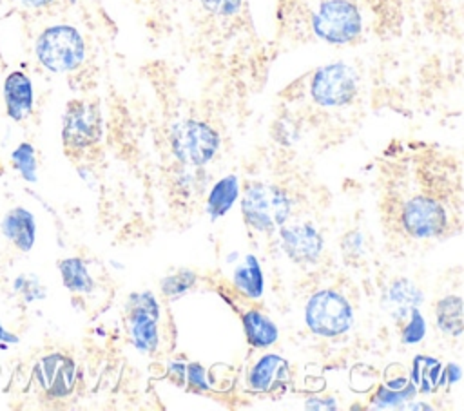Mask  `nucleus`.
Returning a JSON list of instances; mask_svg holds the SVG:
<instances>
[{
    "mask_svg": "<svg viewBox=\"0 0 464 411\" xmlns=\"http://www.w3.org/2000/svg\"><path fill=\"white\" fill-rule=\"evenodd\" d=\"M76 362L63 353H49L38 358L33 368V378L36 386L49 398H65L76 386Z\"/></svg>",
    "mask_w": 464,
    "mask_h": 411,
    "instance_id": "10",
    "label": "nucleus"
},
{
    "mask_svg": "<svg viewBox=\"0 0 464 411\" xmlns=\"http://www.w3.org/2000/svg\"><path fill=\"white\" fill-rule=\"evenodd\" d=\"M5 112L13 121H24L33 112L34 92L29 76L22 71H11L4 80Z\"/></svg>",
    "mask_w": 464,
    "mask_h": 411,
    "instance_id": "12",
    "label": "nucleus"
},
{
    "mask_svg": "<svg viewBox=\"0 0 464 411\" xmlns=\"http://www.w3.org/2000/svg\"><path fill=\"white\" fill-rule=\"evenodd\" d=\"M5 348H7V344H5V342H2V340H0V349H5Z\"/></svg>",
    "mask_w": 464,
    "mask_h": 411,
    "instance_id": "36",
    "label": "nucleus"
},
{
    "mask_svg": "<svg viewBox=\"0 0 464 411\" xmlns=\"http://www.w3.org/2000/svg\"><path fill=\"white\" fill-rule=\"evenodd\" d=\"M187 386L198 391H208L210 384L207 382V371L199 362L187 364Z\"/></svg>",
    "mask_w": 464,
    "mask_h": 411,
    "instance_id": "28",
    "label": "nucleus"
},
{
    "mask_svg": "<svg viewBox=\"0 0 464 411\" xmlns=\"http://www.w3.org/2000/svg\"><path fill=\"white\" fill-rule=\"evenodd\" d=\"M34 54L40 65L51 72H71L85 58V42L76 27L58 24L45 27L34 43Z\"/></svg>",
    "mask_w": 464,
    "mask_h": 411,
    "instance_id": "2",
    "label": "nucleus"
},
{
    "mask_svg": "<svg viewBox=\"0 0 464 411\" xmlns=\"http://www.w3.org/2000/svg\"><path fill=\"white\" fill-rule=\"evenodd\" d=\"M169 375H170V380L176 386L183 387L187 384V364H183V362H170Z\"/></svg>",
    "mask_w": 464,
    "mask_h": 411,
    "instance_id": "29",
    "label": "nucleus"
},
{
    "mask_svg": "<svg viewBox=\"0 0 464 411\" xmlns=\"http://www.w3.org/2000/svg\"><path fill=\"white\" fill-rule=\"evenodd\" d=\"M198 277L192 270L188 268H183V270H178L174 273H169L165 275L161 281H160V288H161V293L169 299H176L183 293H187L194 284H196Z\"/></svg>",
    "mask_w": 464,
    "mask_h": 411,
    "instance_id": "24",
    "label": "nucleus"
},
{
    "mask_svg": "<svg viewBox=\"0 0 464 411\" xmlns=\"http://www.w3.org/2000/svg\"><path fill=\"white\" fill-rule=\"evenodd\" d=\"M410 380L406 378V377H399V378H393V380H390L386 386L388 387H393V389H399V387H402V386H406Z\"/></svg>",
    "mask_w": 464,
    "mask_h": 411,
    "instance_id": "34",
    "label": "nucleus"
},
{
    "mask_svg": "<svg viewBox=\"0 0 464 411\" xmlns=\"http://www.w3.org/2000/svg\"><path fill=\"white\" fill-rule=\"evenodd\" d=\"M399 221L408 235L431 239L446 230L448 212L442 203L431 196H413L404 201Z\"/></svg>",
    "mask_w": 464,
    "mask_h": 411,
    "instance_id": "9",
    "label": "nucleus"
},
{
    "mask_svg": "<svg viewBox=\"0 0 464 411\" xmlns=\"http://www.w3.org/2000/svg\"><path fill=\"white\" fill-rule=\"evenodd\" d=\"M201 5L216 16H232L239 11L241 0H199Z\"/></svg>",
    "mask_w": 464,
    "mask_h": 411,
    "instance_id": "27",
    "label": "nucleus"
},
{
    "mask_svg": "<svg viewBox=\"0 0 464 411\" xmlns=\"http://www.w3.org/2000/svg\"><path fill=\"white\" fill-rule=\"evenodd\" d=\"M408 409H431L430 406H426V404H411V406H406Z\"/></svg>",
    "mask_w": 464,
    "mask_h": 411,
    "instance_id": "35",
    "label": "nucleus"
},
{
    "mask_svg": "<svg viewBox=\"0 0 464 411\" xmlns=\"http://www.w3.org/2000/svg\"><path fill=\"white\" fill-rule=\"evenodd\" d=\"M310 94L323 107H343L357 94V74L343 62L324 65L315 71Z\"/></svg>",
    "mask_w": 464,
    "mask_h": 411,
    "instance_id": "8",
    "label": "nucleus"
},
{
    "mask_svg": "<svg viewBox=\"0 0 464 411\" xmlns=\"http://www.w3.org/2000/svg\"><path fill=\"white\" fill-rule=\"evenodd\" d=\"M312 27L328 43H348L361 34L362 18L352 0H324L312 18Z\"/></svg>",
    "mask_w": 464,
    "mask_h": 411,
    "instance_id": "6",
    "label": "nucleus"
},
{
    "mask_svg": "<svg viewBox=\"0 0 464 411\" xmlns=\"http://www.w3.org/2000/svg\"><path fill=\"white\" fill-rule=\"evenodd\" d=\"M290 210V196L277 185L252 183L245 188L241 214L245 223L257 232H274L285 225Z\"/></svg>",
    "mask_w": 464,
    "mask_h": 411,
    "instance_id": "1",
    "label": "nucleus"
},
{
    "mask_svg": "<svg viewBox=\"0 0 464 411\" xmlns=\"http://www.w3.org/2000/svg\"><path fill=\"white\" fill-rule=\"evenodd\" d=\"M2 235L20 252H29L36 243V219L25 206L11 208L0 221Z\"/></svg>",
    "mask_w": 464,
    "mask_h": 411,
    "instance_id": "13",
    "label": "nucleus"
},
{
    "mask_svg": "<svg viewBox=\"0 0 464 411\" xmlns=\"http://www.w3.org/2000/svg\"><path fill=\"white\" fill-rule=\"evenodd\" d=\"M11 165L20 174V177L27 183L38 181V161L36 150L29 141H22L11 152Z\"/></svg>",
    "mask_w": 464,
    "mask_h": 411,
    "instance_id": "22",
    "label": "nucleus"
},
{
    "mask_svg": "<svg viewBox=\"0 0 464 411\" xmlns=\"http://www.w3.org/2000/svg\"><path fill=\"white\" fill-rule=\"evenodd\" d=\"M406 324L401 331V340L402 344H417L426 337V319L422 317L419 306L411 308L408 317L404 319Z\"/></svg>",
    "mask_w": 464,
    "mask_h": 411,
    "instance_id": "25",
    "label": "nucleus"
},
{
    "mask_svg": "<svg viewBox=\"0 0 464 411\" xmlns=\"http://www.w3.org/2000/svg\"><path fill=\"white\" fill-rule=\"evenodd\" d=\"M437 326L442 333L451 337L462 335V297L460 295H446L435 306Z\"/></svg>",
    "mask_w": 464,
    "mask_h": 411,
    "instance_id": "20",
    "label": "nucleus"
},
{
    "mask_svg": "<svg viewBox=\"0 0 464 411\" xmlns=\"http://www.w3.org/2000/svg\"><path fill=\"white\" fill-rule=\"evenodd\" d=\"M103 121L100 107L87 100H71L63 112L62 141L69 154H80L100 143Z\"/></svg>",
    "mask_w": 464,
    "mask_h": 411,
    "instance_id": "4",
    "label": "nucleus"
},
{
    "mask_svg": "<svg viewBox=\"0 0 464 411\" xmlns=\"http://www.w3.org/2000/svg\"><path fill=\"white\" fill-rule=\"evenodd\" d=\"M422 299H424V295H422L420 288H417L411 281L401 277L390 284L386 304L390 308V313L397 320H404L411 308L422 304Z\"/></svg>",
    "mask_w": 464,
    "mask_h": 411,
    "instance_id": "16",
    "label": "nucleus"
},
{
    "mask_svg": "<svg viewBox=\"0 0 464 411\" xmlns=\"http://www.w3.org/2000/svg\"><path fill=\"white\" fill-rule=\"evenodd\" d=\"M245 337L254 348H270L279 337L276 322L261 310H246L241 315Z\"/></svg>",
    "mask_w": 464,
    "mask_h": 411,
    "instance_id": "15",
    "label": "nucleus"
},
{
    "mask_svg": "<svg viewBox=\"0 0 464 411\" xmlns=\"http://www.w3.org/2000/svg\"><path fill=\"white\" fill-rule=\"evenodd\" d=\"M170 150L185 167H203L219 150L221 138L208 123L199 119H181L170 127Z\"/></svg>",
    "mask_w": 464,
    "mask_h": 411,
    "instance_id": "3",
    "label": "nucleus"
},
{
    "mask_svg": "<svg viewBox=\"0 0 464 411\" xmlns=\"http://www.w3.org/2000/svg\"><path fill=\"white\" fill-rule=\"evenodd\" d=\"M411 384L422 393L437 389L442 386V364L433 357L417 355L411 366Z\"/></svg>",
    "mask_w": 464,
    "mask_h": 411,
    "instance_id": "21",
    "label": "nucleus"
},
{
    "mask_svg": "<svg viewBox=\"0 0 464 411\" xmlns=\"http://www.w3.org/2000/svg\"><path fill=\"white\" fill-rule=\"evenodd\" d=\"M279 239L288 259L299 264L315 263L323 252V235L308 223L281 225Z\"/></svg>",
    "mask_w": 464,
    "mask_h": 411,
    "instance_id": "11",
    "label": "nucleus"
},
{
    "mask_svg": "<svg viewBox=\"0 0 464 411\" xmlns=\"http://www.w3.org/2000/svg\"><path fill=\"white\" fill-rule=\"evenodd\" d=\"M460 378V366L455 362H450L444 369H442V386L446 384H455Z\"/></svg>",
    "mask_w": 464,
    "mask_h": 411,
    "instance_id": "30",
    "label": "nucleus"
},
{
    "mask_svg": "<svg viewBox=\"0 0 464 411\" xmlns=\"http://www.w3.org/2000/svg\"><path fill=\"white\" fill-rule=\"evenodd\" d=\"M232 282L234 288L248 299H259L265 290V279H263V270L256 255L248 253L243 257V263L236 266L232 273Z\"/></svg>",
    "mask_w": 464,
    "mask_h": 411,
    "instance_id": "17",
    "label": "nucleus"
},
{
    "mask_svg": "<svg viewBox=\"0 0 464 411\" xmlns=\"http://www.w3.org/2000/svg\"><path fill=\"white\" fill-rule=\"evenodd\" d=\"M306 409H335V400L332 398H308L304 404Z\"/></svg>",
    "mask_w": 464,
    "mask_h": 411,
    "instance_id": "31",
    "label": "nucleus"
},
{
    "mask_svg": "<svg viewBox=\"0 0 464 411\" xmlns=\"http://www.w3.org/2000/svg\"><path fill=\"white\" fill-rule=\"evenodd\" d=\"M0 340L9 346V344H18L20 339H18V335H14V333H11L9 330H5V328L2 326V322H0Z\"/></svg>",
    "mask_w": 464,
    "mask_h": 411,
    "instance_id": "32",
    "label": "nucleus"
},
{
    "mask_svg": "<svg viewBox=\"0 0 464 411\" xmlns=\"http://www.w3.org/2000/svg\"><path fill=\"white\" fill-rule=\"evenodd\" d=\"M306 326L321 337H339L352 328L353 311L350 302L335 290L315 292L304 308Z\"/></svg>",
    "mask_w": 464,
    "mask_h": 411,
    "instance_id": "5",
    "label": "nucleus"
},
{
    "mask_svg": "<svg viewBox=\"0 0 464 411\" xmlns=\"http://www.w3.org/2000/svg\"><path fill=\"white\" fill-rule=\"evenodd\" d=\"M127 326L132 346L140 353H152L160 344V302L152 292H134L127 299Z\"/></svg>",
    "mask_w": 464,
    "mask_h": 411,
    "instance_id": "7",
    "label": "nucleus"
},
{
    "mask_svg": "<svg viewBox=\"0 0 464 411\" xmlns=\"http://www.w3.org/2000/svg\"><path fill=\"white\" fill-rule=\"evenodd\" d=\"M58 272L69 292L87 295L94 290V279L82 257H65L58 261Z\"/></svg>",
    "mask_w": 464,
    "mask_h": 411,
    "instance_id": "19",
    "label": "nucleus"
},
{
    "mask_svg": "<svg viewBox=\"0 0 464 411\" xmlns=\"http://www.w3.org/2000/svg\"><path fill=\"white\" fill-rule=\"evenodd\" d=\"M237 196H239V183L236 174H228L221 177L218 183H214L207 197V212L210 214V219L216 221L223 217L232 208Z\"/></svg>",
    "mask_w": 464,
    "mask_h": 411,
    "instance_id": "18",
    "label": "nucleus"
},
{
    "mask_svg": "<svg viewBox=\"0 0 464 411\" xmlns=\"http://www.w3.org/2000/svg\"><path fill=\"white\" fill-rule=\"evenodd\" d=\"M13 290L25 301V302H34V301H42L45 297V288L42 286V282L38 281V277L34 275H18L13 281Z\"/></svg>",
    "mask_w": 464,
    "mask_h": 411,
    "instance_id": "26",
    "label": "nucleus"
},
{
    "mask_svg": "<svg viewBox=\"0 0 464 411\" xmlns=\"http://www.w3.org/2000/svg\"><path fill=\"white\" fill-rule=\"evenodd\" d=\"M288 378H290L288 362L276 353H268V355H263L250 369L248 386L254 391L270 393L283 387L288 382Z\"/></svg>",
    "mask_w": 464,
    "mask_h": 411,
    "instance_id": "14",
    "label": "nucleus"
},
{
    "mask_svg": "<svg viewBox=\"0 0 464 411\" xmlns=\"http://www.w3.org/2000/svg\"><path fill=\"white\" fill-rule=\"evenodd\" d=\"M415 395H417V387L411 382H408L406 386H402L399 389H393V387H388V386H381L377 389V393L373 395L372 404H373V407H379V409L402 407L404 402H410Z\"/></svg>",
    "mask_w": 464,
    "mask_h": 411,
    "instance_id": "23",
    "label": "nucleus"
},
{
    "mask_svg": "<svg viewBox=\"0 0 464 411\" xmlns=\"http://www.w3.org/2000/svg\"><path fill=\"white\" fill-rule=\"evenodd\" d=\"M27 7H33V9H42V7H47L49 4H53L54 0H22Z\"/></svg>",
    "mask_w": 464,
    "mask_h": 411,
    "instance_id": "33",
    "label": "nucleus"
}]
</instances>
